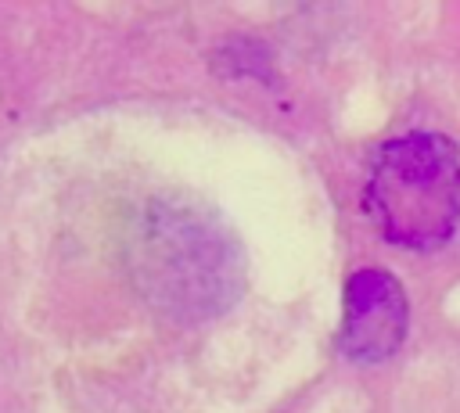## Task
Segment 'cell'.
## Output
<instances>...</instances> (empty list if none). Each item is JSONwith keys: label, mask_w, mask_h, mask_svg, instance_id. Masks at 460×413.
<instances>
[{"label": "cell", "mask_w": 460, "mask_h": 413, "mask_svg": "<svg viewBox=\"0 0 460 413\" xmlns=\"http://www.w3.org/2000/svg\"><path fill=\"white\" fill-rule=\"evenodd\" d=\"M367 212L402 248H438L460 223V154L438 133L385 140L367 172Z\"/></svg>", "instance_id": "2"}, {"label": "cell", "mask_w": 460, "mask_h": 413, "mask_svg": "<svg viewBox=\"0 0 460 413\" xmlns=\"http://www.w3.org/2000/svg\"><path fill=\"white\" fill-rule=\"evenodd\" d=\"M129 273L158 312L212 320L244 287V251L208 205L158 198L129 230Z\"/></svg>", "instance_id": "1"}, {"label": "cell", "mask_w": 460, "mask_h": 413, "mask_svg": "<svg viewBox=\"0 0 460 413\" xmlns=\"http://www.w3.org/2000/svg\"><path fill=\"white\" fill-rule=\"evenodd\" d=\"M410 309L399 280L385 269H356L345 284V316L338 348L356 363L388 359L406 338Z\"/></svg>", "instance_id": "3"}]
</instances>
